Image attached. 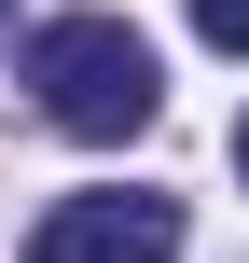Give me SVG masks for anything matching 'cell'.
Instances as JSON below:
<instances>
[{
    "instance_id": "obj_1",
    "label": "cell",
    "mask_w": 249,
    "mask_h": 263,
    "mask_svg": "<svg viewBox=\"0 0 249 263\" xmlns=\"http://www.w3.org/2000/svg\"><path fill=\"white\" fill-rule=\"evenodd\" d=\"M28 83H42V125H69V139H139V125L166 111V69H152V42H139L125 14H55V28H28Z\"/></svg>"
},
{
    "instance_id": "obj_2",
    "label": "cell",
    "mask_w": 249,
    "mask_h": 263,
    "mask_svg": "<svg viewBox=\"0 0 249 263\" xmlns=\"http://www.w3.org/2000/svg\"><path fill=\"white\" fill-rule=\"evenodd\" d=\"M28 263H180V194H55Z\"/></svg>"
},
{
    "instance_id": "obj_3",
    "label": "cell",
    "mask_w": 249,
    "mask_h": 263,
    "mask_svg": "<svg viewBox=\"0 0 249 263\" xmlns=\"http://www.w3.org/2000/svg\"><path fill=\"white\" fill-rule=\"evenodd\" d=\"M194 42H222V55H249V0H194Z\"/></svg>"
},
{
    "instance_id": "obj_4",
    "label": "cell",
    "mask_w": 249,
    "mask_h": 263,
    "mask_svg": "<svg viewBox=\"0 0 249 263\" xmlns=\"http://www.w3.org/2000/svg\"><path fill=\"white\" fill-rule=\"evenodd\" d=\"M236 180H249V125H236Z\"/></svg>"
},
{
    "instance_id": "obj_5",
    "label": "cell",
    "mask_w": 249,
    "mask_h": 263,
    "mask_svg": "<svg viewBox=\"0 0 249 263\" xmlns=\"http://www.w3.org/2000/svg\"><path fill=\"white\" fill-rule=\"evenodd\" d=\"M0 28H14V0H0Z\"/></svg>"
}]
</instances>
